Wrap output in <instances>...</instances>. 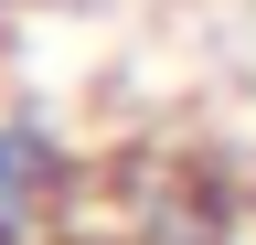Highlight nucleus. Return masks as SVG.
<instances>
[{"instance_id":"f257e3e1","label":"nucleus","mask_w":256,"mask_h":245,"mask_svg":"<svg viewBox=\"0 0 256 245\" xmlns=\"http://www.w3.org/2000/svg\"><path fill=\"white\" fill-rule=\"evenodd\" d=\"M86 149L43 107H0V245H75L86 235Z\"/></svg>"},{"instance_id":"f03ea898","label":"nucleus","mask_w":256,"mask_h":245,"mask_svg":"<svg viewBox=\"0 0 256 245\" xmlns=\"http://www.w3.org/2000/svg\"><path fill=\"white\" fill-rule=\"evenodd\" d=\"M11 11H43V0H0V21H11Z\"/></svg>"}]
</instances>
